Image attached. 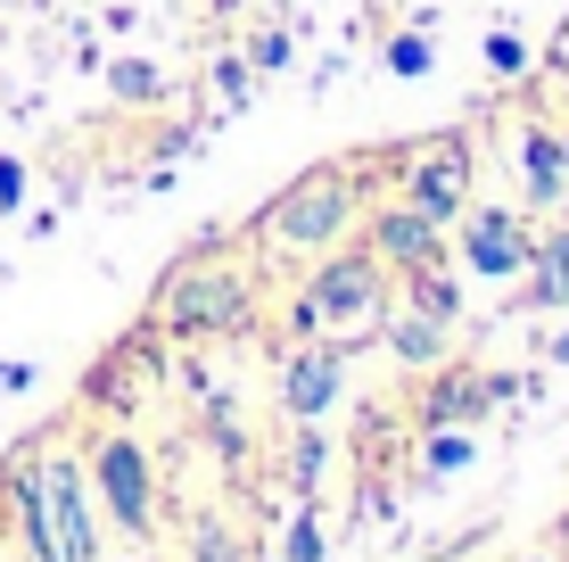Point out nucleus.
Returning a JSON list of instances; mask_svg holds the SVG:
<instances>
[{
  "label": "nucleus",
  "mask_w": 569,
  "mask_h": 562,
  "mask_svg": "<svg viewBox=\"0 0 569 562\" xmlns=\"http://www.w3.org/2000/svg\"><path fill=\"white\" fill-rule=\"evenodd\" d=\"M487 405H496V381H479V373H462L455 390H438L429 397V422H479Z\"/></svg>",
  "instance_id": "obj_15"
},
{
  "label": "nucleus",
  "mask_w": 569,
  "mask_h": 562,
  "mask_svg": "<svg viewBox=\"0 0 569 562\" xmlns=\"http://www.w3.org/2000/svg\"><path fill=\"white\" fill-rule=\"evenodd\" d=\"M397 306H413V315H429V323L455 332V323H462V282L446 274V257L438 265H413V274H397Z\"/></svg>",
  "instance_id": "obj_13"
},
{
  "label": "nucleus",
  "mask_w": 569,
  "mask_h": 562,
  "mask_svg": "<svg viewBox=\"0 0 569 562\" xmlns=\"http://www.w3.org/2000/svg\"><path fill=\"white\" fill-rule=\"evenodd\" d=\"M83 472H91L100 513L132 538V546H149V538H157V472H149L141 438H132V431H100V438H91V455H83Z\"/></svg>",
  "instance_id": "obj_5"
},
{
  "label": "nucleus",
  "mask_w": 569,
  "mask_h": 562,
  "mask_svg": "<svg viewBox=\"0 0 569 562\" xmlns=\"http://www.w3.org/2000/svg\"><path fill=\"white\" fill-rule=\"evenodd\" d=\"M17 513H26V554L33 562H100V496H91L83 455L33 447L9 472Z\"/></svg>",
  "instance_id": "obj_1"
},
{
  "label": "nucleus",
  "mask_w": 569,
  "mask_h": 562,
  "mask_svg": "<svg viewBox=\"0 0 569 562\" xmlns=\"http://www.w3.org/2000/svg\"><path fill=\"white\" fill-rule=\"evenodd\" d=\"M380 67L405 75V83H421V75L438 67V42H429L421 26H405V33H388V42H380Z\"/></svg>",
  "instance_id": "obj_14"
},
{
  "label": "nucleus",
  "mask_w": 569,
  "mask_h": 562,
  "mask_svg": "<svg viewBox=\"0 0 569 562\" xmlns=\"http://www.w3.org/2000/svg\"><path fill=\"white\" fill-rule=\"evenodd\" d=\"M214 83H223V100H248V91H240V83H248L240 58H223V67H214Z\"/></svg>",
  "instance_id": "obj_22"
},
{
  "label": "nucleus",
  "mask_w": 569,
  "mask_h": 562,
  "mask_svg": "<svg viewBox=\"0 0 569 562\" xmlns=\"http://www.w3.org/2000/svg\"><path fill=\"white\" fill-rule=\"evenodd\" d=\"M545 364H553V373H569V323H561L553 339H545Z\"/></svg>",
  "instance_id": "obj_24"
},
{
  "label": "nucleus",
  "mask_w": 569,
  "mask_h": 562,
  "mask_svg": "<svg viewBox=\"0 0 569 562\" xmlns=\"http://www.w3.org/2000/svg\"><path fill=\"white\" fill-rule=\"evenodd\" d=\"M397 174H405V199L413 207L455 224L470 207V183H479V149H470V132H429V141H413L397 158Z\"/></svg>",
  "instance_id": "obj_6"
},
{
  "label": "nucleus",
  "mask_w": 569,
  "mask_h": 562,
  "mask_svg": "<svg viewBox=\"0 0 569 562\" xmlns=\"http://www.w3.org/2000/svg\"><path fill=\"white\" fill-rule=\"evenodd\" d=\"M446 231H455V224H438L429 207L397 199V207H380V216H363V248L388 265V274H413V265H438L446 257Z\"/></svg>",
  "instance_id": "obj_9"
},
{
  "label": "nucleus",
  "mask_w": 569,
  "mask_h": 562,
  "mask_svg": "<svg viewBox=\"0 0 569 562\" xmlns=\"http://www.w3.org/2000/svg\"><path fill=\"white\" fill-rule=\"evenodd\" d=\"M553 67H569V26L553 33Z\"/></svg>",
  "instance_id": "obj_26"
},
{
  "label": "nucleus",
  "mask_w": 569,
  "mask_h": 562,
  "mask_svg": "<svg viewBox=\"0 0 569 562\" xmlns=\"http://www.w3.org/2000/svg\"><path fill=\"white\" fill-rule=\"evenodd\" d=\"M257 248L264 257H289V265H313L330 257V248H347L363 231V183L356 166H313L298 174L289 190H272V199L257 207Z\"/></svg>",
  "instance_id": "obj_2"
},
{
  "label": "nucleus",
  "mask_w": 569,
  "mask_h": 562,
  "mask_svg": "<svg viewBox=\"0 0 569 562\" xmlns=\"http://www.w3.org/2000/svg\"><path fill=\"white\" fill-rule=\"evenodd\" d=\"M455 248H462V265L479 282H520L528 257H537V231H528V216H512V207H462Z\"/></svg>",
  "instance_id": "obj_7"
},
{
  "label": "nucleus",
  "mask_w": 569,
  "mask_h": 562,
  "mask_svg": "<svg viewBox=\"0 0 569 562\" xmlns=\"http://www.w3.org/2000/svg\"><path fill=\"white\" fill-rule=\"evenodd\" d=\"M257 562H281V554H257Z\"/></svg>",
  "instance_id": "obj_28"
},
{
  "label": "nucleus",
  "mask_w": 569,
  "mask_h": 562,
  "mask_svg": "<svg viewBox=\"0 0 569 562\" xmlns=\"http://www.w3.org/2000/svg\"><path fill=\"white\" fill-rule=\"evenodd\" d=\"M289 58V33H257V67H281Z\"/></svg>",
  "instance_id": "obj_23"
},
{
  "label": "nucleus",
  "mask_w": 569,
  "mask_h": 562,
  "mask_svg": "<svg viewBox=\"0 0 569 562\" xmlns=\"http://www.w3.org/2000/svg\"><path fill=\"white\" fill-rule=\"evenodd\" d=\"M108 83H116V100H132V108H149V100H157V75L141 67V58H124V67H108Z\"/></svg>",
  "instance_id": "obj_17"
},
{
  "label": "nucleus",
  "mask_w": 569,
  "mask_h": 562,
  "mask_svg": "<svg viewBox=\"0 0 569 562\" xmlns=\"http://www.w3.org/2000/svg\"><path fill=\"white\" fill-rule=\"evenodd\" d=\"M281 562H330V530H322V513H313V505H298V513H289Z\"/></svg>",
  "instance_id": "obj_16"
},
{
  "label": "nucleus",
  "mask_w": 569,
  "mask_h": 562,
  "mask_svg": "<svg viewBox=\"0 0 569 562\" xmlns=\"http://www.w3.org/2000/svg\"><path fill=\"white\" fill-rule=\"evenodd\" d=\"M520 183H528V207H561V190H569V149H561V132L520 125Z\"/></svg>",
  "instance_id": "obj_12"
},
{
  "label": "nucleus",
  "mask_w": 569,
  "mask_h": 562,
  "mask_svg": "<svg viewBox=\"0 0 569 562\" xmlns=\"http://www.w3.org/2000/svg\"><path fill=\"white\" fill-rule=\"evenodd\" d=\"M223 240H231V231H207V240L166 274V289H157L166 332L207 339V332H240V323H257V265L223 257Z\"/></svg>",
  "instance_id": "obj_4"
},
{
  "label": "nucleus",
  "mask_w": 569,
  "mask_h": 562,
  "mask_svg": "<svg viewBox=\"0 0 569 562\" xmlns=\"http://www.w3.org/2000/svg\"><path fill=\"white\" fill-rule=\"evenodd\" d=\"M421 463H429V472H462V463H470V438H462V431H429Z\"/></svg>",
  "instance_id": "obj_18"
},
{
  "label": "nucleus",
  "mask_w": 569,
  "mask_h": 562,
  "mask_svg": "<svg viewBox=\"0 0 569 562\" xmlns=\"http://www.w3.org/2000/svg\"><path fill=\"white\" fill-rule=\"evenodd\" d=\"M100 562H108V554H100Z\"/></svg>",
  "instance_id": "obj_30"
},
{
  "label": "nucleus",
  "mask_w": 569,
  "mask_h": 562,
  "mask_svg": "<svg viewBox=\"0 0 569 562\" xmlns=\"http://www.w3.org/2000/svg\"><path fill=\"white\" fill-rule=\"evenodd\" d=\"M190 546H199V562H248V554H240V538L214 530V521H199V538H190Z\"/></svg>",
  "instance_id": "obj_20"
},
{
  "label": "nucleus",
  "mask_w": 569,
  "mask_h": 562,
  "mask_svg": "<svg viewBox=\"0 0 569 562\" xmlns=\"http://www.w3.org/2000/svg\"><path fill=\"white\" fill-rule=\"evenodd\" d=\"M17 199H26V166L0 158V207H17Z\"/></svg>",
  "instance_id": "obj_21"
},
{
  "label": "nucleus",
  "mask_w": 569,
  "mask_h": 562,
  "mask_svg": "<svg viewBox=\"0 0 569 562\" xmlns=\"http://www.w3.org/2000/svg\"><path fill=\"white\" fill-rule=\"evenodd\" d=\"M339 390H347V347L339 339H298L281 356V414L298 422V431H313V422L339 405Z\"/></svg>",
  "instance_id": "obj_8"
},
{
  "label": "nucleus",
  "mask_w": 569,
  "mask_h": 562,
  "mask_svg": "<svg viewBox=\"0 0 569 562\" xmlns=\"http://www.w3.org/2000/svg\"><path fill=\"white\" fill-rule=\"evenodd\" d=\"M520 306L528 315H569V224H545L537 231V257H528V274H520Z\"/></svg>",
  "instance_id": "obj_10"
},
{
  "label": "nucleus",
  "mask_w": 569,
  "mask_h": 562,
  "mask_svg": "<svg viewBox=\"0 0 569 562\" xmlns=\"http://www.w3.org/2000/svg\"><path fill=\"white\" fill-rule=\"evenodd\" d=\"M561 149H569V132H561Z\"/></svg>",
  "instance_id": "obj_29"
},
{
  "label": "nucleus",
  "mask_w": 569,
  "mask_h": 562,
  "mask_svg": "<svg viewBox=\"0 0 569 562\" xmlns=\"http://www.w3.org/2000/svg\"><path fill=\"white\" fill-rule=\"evenodd\" d=\"M371 339L397 347L405 373H438V364H446V339H455V332H446V323H429V315H413V306H388Z\"/></svg>",
  "instance_id": "obj_11"
},
{
  "label": "nucleus",
  "mask_w": 569,
  "mask_h": 562,
  "mask_svg": "<svg viewBox=\"0 0 569 562\" xmlns=\"http://www.w3.org/2000/svg\"><path fill=\"white\" fill-rule=\"evenodd\" d=\"M479 50H487V67H496V75H520V67H528V42H520V33H503V26L487 33Z\"/></svg>",
  "instance_id": "obj_19"
},
{
  "label": "nucleus",
  "mask_w": 569,
  "mask_h": 562,
  "mask_svg": "<svg viewBox=\"0 0 569 562\" xmlns=\"http://www.w3.org/2000/svg\"><path fill=\"white\" fill-rule=\"evenodd\" d=\"M0 390H33V364H0Z\"/></svg>",
  "instance_id": "obj_25"
},
{
  "label": "nucleus",
  "mask_w": 569,
  "mask_h": 562,
  "mask_svg": "<svg viewBox=\"0 0 569 562\" xmlns=\"http://www.w3.org/2000/svg\"><path fill=\"white\" fill-rule=\"evenodd\" d=\"M520 562H553V554H520Z\"/></svg>",
  "instance_id": "obj_27"
},
{
  "label": "nucleus",
  "mask_w": 569,
  "mask_h": 562,
  "mask_svg": "<svg viewBox=\"0 0 569 562\" xmlns=\"http://www.w3.org/2000/svg\"><path fill=\"white\" fill-rule=\"evenodd\" d=\"M397 306V274H388L371 248H330V257H313L306 289L289 298V332L298 339H371L380 332V315Z\"/></svg>",
  "instance_id": "obj_3"
}]
</instances>
